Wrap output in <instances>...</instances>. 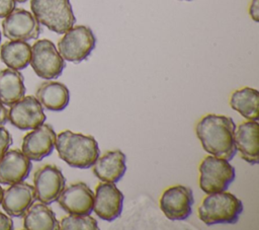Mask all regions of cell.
Masks as SVG:
<instances>
[{"mask_svg":"<svg viewBox=\"0 0 259 230\" xmlns=\"http://www.w3.org/2000/svg\"><path fill=\"white\" fill-rule=\"evenodd\" d=\"M236 127L232 118L209 113L198 121L195 133L205 152L230 161L237 153L234 141Z\"/></svg>","mask_w":259,"mask_h":230,"instance_id":"1","label":"cell"},{"mask_svg":"<svg viewBox=\"0 0 259 230\" xmlns=\"http://www.w3.org/2000/svg\"><path fill=\"white\" fill-rule=\"evenodd\" d=\"M55 147L59 157L73 168L91 167L100 154L98 143L93 136L69 130L57 135Z\"/></svg>","mask_w":259,"mask_h":230,"instance_id":"2","label":"cell"},{"mask_svg":"<svg viewBox=\"0 0 259 230\" xmlns=\"http://www.w3.org/2000/svg\"><path fill=\"white\" fill-rule=\"evenodd\" d=\"M240 199L226 190L208 194L197 209L199 219L207 226L215 224H235L243 213Z\"/></svg>","mask_w":259,"mask_h":230,"instance_id":"3","label":"cell"},{"mask_svg":"<svg viewBox=\"0 0 259 230\" xmlns=\"http://www.w3.org/2000/svg\"><path fill=\"white\" fill-rule=\"evenodd\" d=\"M30 9L40 24L60 34L76 22L70 0H30Z\"/></svg>","mask_w":259,"mask_h":230,"instance_id":"4","label":"cell"},{"mask_svg":"<svg viewBox=\"0 0 259 230\" xmlns=\"http://www.w3.org/2000/svg\"><path fill=\"white\" fill-rule=\"evenodd\" d=\"M198 169L199 187L206 195L227 190L236 177L235 168L228 160L212 155L206 156Z\"/></svg>","mask_w":259,"mask_h":230,"instance_id":"5","label":"cell"},{"mask_svg":"<svg viewBox=\"0 0 259 230\" xmlns=\"http://www.w3.org/2000/svg\"><path fill=\"white\" fill-rule=\"evenodd\" d=\"M96 37L86 25H76L68 29L58 42V51L64 60L80 63L93 51Z\"/></svg>","mask_w":259,"mask_h":230,"instance_id":"6","label":"cell"},{"mask_svg":"<svg viewBox=\"0 0 259 230\" xmlns=\"http://www.w3.org/2000/svg\"><path fill=\"white\" fill-rule=\"evenodd\" d=\"M29 64L34 73L46 80L58 78L66 66L55 44L47 39L37 40L31 46Z\"/></svg>","mask_w":259,"mask_h":230,"instance_id":"7","label":"cell"},{"mask_svg":"<svg viewBox=\"0 0 259 230\" xmlns=\"http://www.w3.org/2000/svg\"><path fill=\"white\" fill-rule=\"evenodd\" d=\"M2 29L5 37L22 42L36 40L41 32L40 24L33 14L22 8H14L4 17Z\"/></svg>","mask_w":259,"mask_h":230,"instance_id":"8","label":"cell"},{"mask_svg":"<svg viewBox=\"0 0 259 230\" xmlns=\"http://www.w3.org/2000/svg\"><path fill=\"white\" fill-rule=\"evenodd\" d=\"M65 184L66 178L62 170L53 164L39 167L33 174L35 198L46 205H50L58 200Z\"/></svg>","mask_w":259,"mask_h":230,"instance_id":"9","label":"cell"},{"mask_svg":"<svg viewBox=\"0 0 259 230\" xmlns=\"http://www.w3.org/2000/svg\"><path fill=\"white\" fill-rule=\"evenodd\" d=\"M42 105L35 96H23L8 110V121L19 130H33L46 121Z\"/></svg>","mask_w":259,"mask_h":230,"instance_id":"10","label":"cell"},{"mask_svg":"<svg viewBox=\"0 0 259 230\" xmlns=\"http://www.w3.org/2000/svg\"><path fill=\"white\" fill-rule=\"evenodd\" d=\"M194 203L191 188L185 185L168 187L160 198V209L172 221L187 219L192 212Z\"/></svg>","mask_w":259,"mask_h":230,"instance_id":"11","label":"cell"},{"mask_svg":"<svg viewBox=\"0 0 259 230\" xmlns=\"http://www.w3.org/2000/svg\"><path fill=\"white\" fill-rule=\"evenodd\" d=\"M123 195L113 182L97 184L94 194L93 212L102 220L113 221L122 212Z\"/></svg>","mask_w":259,"mask_h":230,"instance_id":"12","label":"cell"},{"mask_svg":"<svg viewBox=\"0 0 259 230\" xmlns=\"http://www.w3.org/2000/svg\"><path fill=\"white\" fill-rule=\"evenodd\" d=\"M56 137L53 127L49 124H42L23 137L21 151L30 160L40 161L52 154Z\"/></svg>","mask_w":259,"mask_h":230,"instance_id":"13","label":"cell"},{"mask_svg":"<svg viewBox=\"0 0 259 230\" xmlns=\"http://www.w3.org/2000/svg\"><path fill=\"white\" fill-rule=\"evenodd\" d=\"M57 201L69 214L90 215L93 211L94 193L85 182H75L64 187Z\"/></svg>","mask_w":259,"mask_h":230,"instance_id":"14","label":"cell"},{"mask_svg":"<svg viewBox=\"0 0 259 230\" xmlns=\"http://www.w3.org/2000/svg\"><path fill=\"white\" fill-rule=\"evenodd\" d=\"M34 187L23 181L13 184L3 191L1 205L10 217H22L35 201Z\"/></svg>","mask_w":259,"mask_h":230,"instance_id":"15","label":"cell"},{"mask_svg":"<svg viewBox=\"0 0 259 230\" xmlns=\"http://www.w3.org/2000/svg\"><path fill=\"white\" fill-rule=\"evenodd\" d=\"M32 164L22 151L10 149L0 158V183L13 184L28 177Z\"/></svg>","mask_w":259,"mask_h":230,"instance_id":"16","label":"cell"},{"mask_svg":"<svg viewBox=\"0 0 259 230\" xmlns=\"http://www.w3.org/2000/svg\"><path fill=\"white\" fill-rule=\"evenodd\" d=\"M259 124L257 121H247L235 129L234 141L237 151L243 160L250 164L259 162Z\"/></svg>","mask_w":259,"mask_h":230,"instance_id":"17","label":"cell"},{"mask_svg":"<svg viewBox=\"0 0 259 230\" xmlns=\"http://www.w3.org/2000/svg\"><path fill=\"white\" fill-rule=\"evenodd\" d=\"M93 166L94 175L104 182H117L126 170L125 155L120 150H111L98 157Z\"/></svg>","mask_w":259,"mask_h":230,"instance_id":"18","label":"cell"},{"mask_svg":"<svg viewBox=\"0 0 259 230\" xmlns=\"http://www.w3.org/2000/svg\"><path fill=\"white\" fill-rule=\"evenodd\" d=\"M35 97L40 104L52 111L65 109L70 100L68 87L57 81H46L41 83L35 93Z\"/></svg>","mask_w":259,"mask_h":230,"instance_id":"19","label":"cell"},{"mask_svg":"<svg viewBox=\"0 0 259 230\" xmlns=\"http://www.w3.org/2000/svg\"><path fill=\"white\" fill-rule=\"evenodd\" d=\"M23 228L26 230H58L59 221L53 210L44 203L32 204L23 214Z\"/></svg>","mask_w":259,"mask_h":230,"instance_id":"20","label":"cell"},{"mask_svg":"<svg viewBox=\"0 0 259 230\" xmlns=\"http://www.w3.org/2000/svg\"><path fill=\"white\" fill-rule=\"evenodd\" d=\"M25 94L23 76L18 70L6 68L0 71V101L12 105Z\"/></svg>","mask_w":259,"mask_h":230,"instance_id":"21","label":"cell"},{"mask_svg":"<svg viewBox=\"0 0 259 230\" xmlns=\"http://www.w3.org/2000/svg\"><path fill=\"white\" fill-rule=\"evenodd\" d=\"M259 91L251 87H243L234 91L230 97V106L249 121L259 119Z\"/></svg>","mask_w":259,"mask_h":230,"instance_id":"22","label":"cell"},{"mask_svg":"<svg viewBox=\"0 0 259 230\" xmlns=\"http://www.w3.org/2000/svg\"><path fill=\"white\" fill-rule=\"evenodd\" d=\"M31 46L22 41H8L0 48V59L8 67L14 70H22L30 62Z\"/></svg>","mask_w":259,"mask_h":230,"instance_id":"23","label":"cell"},{"mask_svg":"<svg viewBox=\"0 0 259 230\" xmlns=\"http://www.w3.org/2000/svg\"><path fill=\"white\" fill-rule=\"evenodd\" d=\"M62 230H97V221L90 215H72L62 218L59 223Z\"/></svg>","mask_w":259,"mask_h":230,"instance_id":"24","label":"cell"},{"mask_svg":"<svg viewBox=\"0 0 259 230\" xmlns=\"http://www.w3.org/2000/svg\"><path fill=\"white\" fill-rule=\"evenodd\" d=\"M12 142L13 140L9 132L3 126H0V158L9 149Z\"/></svg>","mask_w":259,"mask_h":230,"instance_id":"25","label":"cell"},{"mask_svg":"<svg viewBox=\"0 0 259 230\" xmlns=\"http://www.w3.org/2000/svg\"><path fill=\"white\" fill-rule=\"evenodd\" d=\"M15 8V0H0V18L7 16Z\"/></svg>","mask_w":259,"mask_h":230,"instance_id":"26","label":"cell"},{"mask_svg":"<svg viewBox=\"0 0 259 230\" xmlns=\"http://www.w3.org/2000/svg\"><path fill=\"white\" fill-rule=\"evenodd\" d=\"M14 228L12 219L0 212V230H12Z\"/></svg>","mask_w":259,"mask_h":230,"instance_id":"27","label":"cell"},{"mask_svg":"<svg viewBox=\"0 0 259 230\" xmlns=\"http://www.w3.org/2000/svg\"><path fill=\"white\" fill-rule=\"evenodd\" d=\"M249 14L251 18L255 21H259V0H252L249 7Z\"/></svg>","mask_w":259,"mask_h":230,"instance_id":"28","label":"cell"},{"mask_svg":"<svg viewBox=\"0 0 259 230\" xmlns=\"http://www.w3.org/2000/svg\"><path fill=\"white\" fill-rule=\"evenodd\" d=\"M8 121V110L0 101V126H4Z\"/></svg>","mask_w":259,"mask_h":230,"instance_id":"29","label":"cell"},{"mask_svg":"<svg viewBox=\"0 0 259 230\" xmlns=\"http://www.w3.org/2000/svg\"><path fill=\"white\" fill-rule=\"evenodd\" d=\"M3 191H4V189L2 188V186L0 185V203H1V200H2V196H3Z\"/></svg>","mask_w":259,"mask_h":230,"instance_id":"30","label":"cell"},{"mask_svg":"<svg viewBox=\"0 0 259 230\" xmlns=\"http://www.w3.org/2000/svg\"><path fill=\"white\" fill-rule=\"evenodd\" d=\"M16 2H19V3H23V2H25V1H27V0H15Z\"/></svg>","mask_w":259,"mask_h":230,"instance_id":"31","label":"cell"},{"mask_svg":"<svg viewBox=\"0 0 259 230\" xmlns=\"http://www.w3.org/2000/svg\"><path fill=\"white\" fill-rule=\"evenodd\" d=\"M0 42H1V32H0Z\"/></svg>","mask_w":259,"mask_h":230,"instance_id":"32","label":"cell"},{"mask_svg":"<svg viewBox=\"0 0 259 230\" xmlns=\"http://www.w3.org/2000/svg\"><path fill=\"white\" fill-rule=\"evenodd\" d=\"M186 1H190V0H186Z\"/></svg>","mask_w":259,"mask_h":230,"instance_id":"33","label":"cell"}]
</instances>
